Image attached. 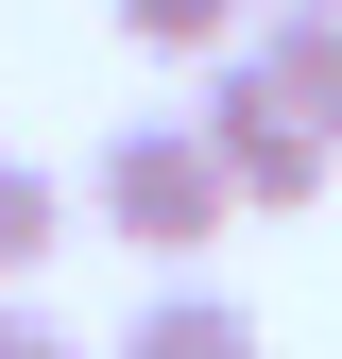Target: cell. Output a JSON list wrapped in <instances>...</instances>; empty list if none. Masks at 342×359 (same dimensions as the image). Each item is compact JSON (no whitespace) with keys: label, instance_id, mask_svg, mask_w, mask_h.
<instances>
[{"label":"cell","instance_id":"obj_1","mask_svg":"<svg viewBox=\"0 0 342 359\" xmlns=\"http://www.w3.org/2000/svg\"><path fill=\"white\" fill-rule=\"evenodd\" d=\"M86 189H103V240H137L154 274H189V257L240 222V189H223V137H205V120H120V137L86 154Z\"/></svg>","mask_w":342,"mask_h":359},{"label":"cell","instance_id":"obj_2","mask_svg":"<svg viewBox=\"0 0 342 359\" xmlns=\"http://www.w3.org/2000/svg\"><path fill=\"white\" fill-rule=\"evenodd\" d=\"M205 137H223V189H240L256 222H308V205H325V171H342L308 120L274 103V69H256V52H223V86H205Z\"/></svg>","mask_w":342,"mask_h":359},{"label":"cell","instance_id":"obj_3","mask_svg":"<svg viewBox=\"0 0 342 359\" xmlns=\"http://www.w3.org/2000/svg\"><path fill=\"white\" fill-rule=\"evenodd\" d=\"M240 52H256V69H274V103H291V120H308V137H325V154H342V0H274V18H256V34H240Z\"/></svg>","mask_w":342,"mask_h":359},{"label":"cell","instance_id":"obj_4","mask_svg":"<svg viewBox=\"0 0 342 359\" xmlns=\"http://www.w3.org/2000/svg\"><path fill=\"white\" fill-rule=\"evenodd\" d=\"M120 359H256V308H240V291H205V274H171L137 325H120Z\"/></svg>","mask_w":342,"mask_h":359},{"label":"cell","instance_id":"obj_5","mask_svg":"<svg viewBox=\"0 0 342 359\" xmlns=\"http://www.w3.org/2000/svg\"><path fill=\"white\" fill-rule=\"evenodd\" d=\"M52 240H69V189H52L34 154H0V291H18V274H52Z\"/></svg>","mask_w":342,"mask_h":359},{"label":"cell","instance_id":"obj_6","mask_svg":"<svg viewBox=\"0 0 342 359\" xmlns=\"http://www.w3.org/2000/svg\"><path fill=\"white\" fill-rule=\"evenodd\" d=\"M240 18H274V0H120V34H137V52H223Z\"/></svg>","mask_w":342,"mask_h":359},{"label":"cell","instance_id":"obj_7","mask_svg":"<svg viewBox=\"0 0 342 359\" xmlns=\"http://www.w3.org/2000/svg\"><path fill=\"white\" fill-rule=\"evenodd\" d=\"M0 359H86V342L52 325V308H0Z\"/></svg>","mask_w":342,"mask_h":359}]
</instances>
